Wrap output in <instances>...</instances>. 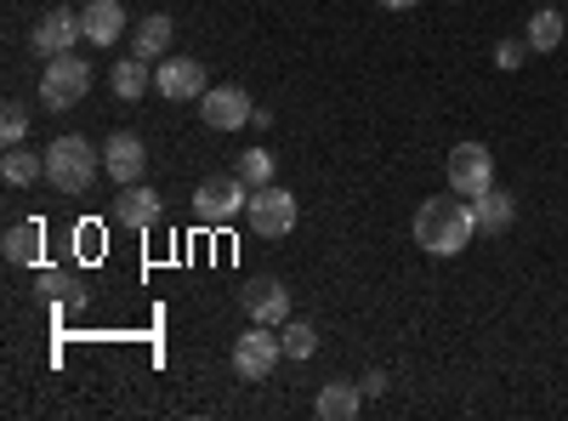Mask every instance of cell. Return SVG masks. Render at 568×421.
<instances>
[{
    "label": "cell",
    "instance_id": "cell-1",
    "mask_svg": "<svg viewBox=\"0 0 568 421\" xmlns=\"http://www.w3.org/2000/svg\"><path fill=\"white\" fill-rule=\"evenodd\" d=\"M471 233H478V211L466 200H420L415 211V245L433 251V257H460L471 245Z\"/></svg>",
    "mask_w": 568,
    "mask_h": 421
},
{
    "label": "cell",
    "instance_id": "cell-2",
    "mask_svg": "<svg viewBox=\"0 0 568 421\" xmlns=\"http://www.w3.org/2000/svg\"><path fill=\"white\" fill-rule=\"evenodd\" d=\"M103 171V154L85 143V137H58L52 149H45V182H52L58 194H85L91 182Z\"/></svg>",
    "mask_w": 568,
    "mask_h": 421
},
{
    "label": "cell",
    "instance_id": "cell-3",
    "mask_svg": "<svg viewBox=\"0 0 568 421\" xmlns=\"http://www.w3.org/2000/svg\"><path fill=\"white\" fill-rule=\"evenodd\" d=\"M245 206H251V189H245V177H240V171H216V177H205L200 189H194V217L211 222V228L233 222Z\"/></svg>",
    "mask_w": 568,
    "mask_h": 421
},
{
    "label": "cell",
    "instance_id": "cell-4",
    "mask_svg": "<svg viewBox=\"0 0 568 421\" xmlns=\"http://www.w3.org/2000/svg\"><path fill=\"white\" fill-rule=\"evenodd\" d=\"M91 91V63H80L74 52L63 58H45V74H40V109H74Z\"/></svg>",
    "mask_w": 568,
    "mask_h": 421
},
{
    "label": "cell",
    "instance_id": "cell-5",
    "mask_svg": "<svg viewBox=\"0 0 568 421\" xmlns=\"http://www.w3.org/2000/svg\"><path fill=\"white\" fill-rule=\"evenodd\" d=\"M278 359H284V342L273 337V324H251V331L233 342V370H240V382H267Z\"/></svg>",
    "mask_w": 568,
    "mask_h": 421
},
{
    "label": "cell",
    "instance_id": "cell-6",
    "mask_svg": "<svg viewBox=\"0 0 568 421\" xmlns=\"http://www.w3.org/2000/svg\"><path fill=\"white\" fill-rule=\"evenodd\" d=\"M245 217H251V228L262 233V240H284V233L296 228V194L278 189V182H267V189H251Z\"/></svg>",
    "mask_w": 568,
    "mask_h": 421
},
{
    "label": "cell",
    "instance_id": "cell-7",
    "mask_svg": "<svg viewBox=\"0 0 568 421\" xmlns=\"http://www.w3.org/2000/svg\"><path fill=\"white\" fill-rule=\"evenodd\" d=\"M449 189L478 200L484 189H495V154L484 143H455L449 149Z\"/></svg>",
    "mask_w": 568,
    "mask_h": 421
},
{
    "label": "cell",
    "instance_id": "cell-8",
    "mask_svg": "<svg viewBox=\"0 0 568 421\" xmlns=\"http://www.w3.org/2000/svg\"><path fill=\"white\" fill-rule=\"evenodd\" d=\"M85 29H80V12H69V7H52V12H40L34 18V29H29V52L34 58H63V52H74V40H80Z\"/></svg>",
    "mask_w": 568,
    "mask_h": 421
},
{
    "label": "cell",
    "instance_id": "cell-9",
    "mask_svg": "<svg viewBox=\"0 0 568 421\" xmlns=\"http://www.w3.org/2000/svg\"><path fill=\"white\" fill-rule=\"evenodd\" d=\"M200 120L211 131H240V126L256 120V103L245 98L240 86H216V91H205V98H200Z\"/></svg>",
    "mask_w": 568,
    "mask_h": 421
},
{
    "label": "cell",
    "instance_id": "cell-10",
    "mask_svg": "<svg viewBox=\"0 0 568 421\" xmlns=\"http://www.w3.org/2000/svg\"><path fill=\"white\" fill-rule=\"evenodd\" d=\"M103 171L120 182V189L142 182V171H149V149H142V137H131V131H114V137H109V149H103Z\"/></svg>",
    "mask_w": 568,
    "mask_h": 421
},
{
    "label": "cell",
    "instance_id": "cell-11",
    "mask_svg": "<svg viewBox=\"0 0 568 421\" xmlns=\"http://www.w3.org/2000/svg\"><path fill=\"white\" fill-rule=\"evenodd\" d=\"M240 308L251 313V324H284L291 319V291H284L278 279H251L240 291Z\"/></svg>",
    "mask_w": 568,
    "mask_h": 421
},
{
    "label": "cell",
    "instance_id": "cell-12",
    "mask_svg": "<svg viewBox=\"0 0 568 421\" xmlns=\"http://www.w3.org/2000/svg\"><path fill=\"white\" fill-rule=\"evenodd\" d=\"M154 86L165 91L171 103H182V98H205V63H194V58H165V63L154 69Z\"/></svg>",
    "mask_w": 568,
    "mask_h": 421
},
{
    "label": "cell",
    "instance_id": "cell-13",
    "mask_svg": "<svg viewBox=\"0 0 568 421\" xmlns=\"http://www.w3.org/2000/svg\"><path fill=\"white\" fill-rule=\"evenodd\" d=\"M80 29H85L91 46H114L125 34V7H120V0H85V7H80Z\"/></svg>",
    "mask_w": 568,
    "mask_h": 421
},
{
    "label": "cell",
    "instance_id": "cell-14",
    "mask_svg": "<svg viewBox=\"0 0 568 421\" xmlns=\"http://www.w3.org/2000/svg\"><path fill=\"white\" fill-rule=\"evenodd\" d=\"M160 194L154 189H142V182H131V189H120V200H114V222L120 228H131V233H142V228H154L160 222Z\"/></svg>",
    "mask_w": 568,
    "mask_h": 421
},
{
    "label": "cell",
    "instance_id": "cell-15",
    "mask_svg": "<svg viewBox=\"0 0 568 421\" xmlns=\"http://www.w3.org/2000/svg\"><path fill=\"white\" fill-rule=\"evenodd\" d=\"M171 12H154V18H142L136 29H131V52L142 58V63H160L165 52H171Z\"/></svg>",
    "mask_w": 568,
    "mask_h": 421
},
{
    "label": "cell",
    "instance_id": "cell-16",
    "mask_svg": "<svg viewBox=\"0 0 568 421\" xmlns=\"http://www.w3.org/2000/svg\"><path fill=\"white\" fill-rule=\"evenodd\" d=\"M364 410V388H353V382H329L318 399H313V415L318 421H353Z\"/></svg>",
    "mask_w": 568,
    "mask_h": 421
},
{
    "label": "cell",
    "instance_id": "cell-17",
    "mask_svg": "<svg viewBox=\"0 0 568 421\" xmlns=\"http://www.w3.org/2000/svg\"><path fill=\"white\" fill-rule=\"evenodd\" d=\"M471 211H478V228H489V233H506L517 222V200L506 189H484L478 200H471Z\"/></svg>",
    "mask_w": 568,
    "mask_h": 421
},
{
    "label": "cell",
    "instance_id": "cell-18",
    "mask_svg": "<svg viewBox=\"0 0 568 421\" xmlns=\"http://www.w3.org/2000/svg\"><path fill=\"white\" fill-rule=\"evenodd\" d=\"M0 251H7L12 268H34V257H40V222H12L7 240H0Z\"/></svg>",
    "mask_w": 568,
    "mask_h": 421
},
{
    "label": "cell",
    "instance_id": "cell-19",
    "mask_svg": "<svg viewBox=\"0 0 568 421\" xmlns=\"http://www.w3.org/2000/svg\"><path fill=\"white\" fill-rule=\"evenodd\" d=\"M0 177H7L12 189H29L34 177H45V154H29L23 143H12L7 154H0Z\"/></svg>",
    "mask_w": 568,
    "mask_h": 421
},
{
    "label": "cell",
    "instance_id": "cell-20",
    "mask_svg": "<svg viewBox=\"0 0 568 421\" xmlns=\"http://www.w3.org/2000/svg\"><path fill=\"white\" fill-rule=\"evenodd\" d=\"M109 86H114V98H125V103H136L142 91L154 86V74H149V63H142L136 52L125 58V63H114V74H109Z\"/></svg>",
    "mask_w": 568,
    "mask_h": 421
},
{
    "label": "cell",
    "instance_id": "cell-21",
    "mask_svg": "<svg viewBox=\"0 0 568 421\" xmlns=\"http://www.w3.org/2000/svg\"><path fill=\"white\" fill-rule=\"evenodd\" d=\"M524 40H529V52H557V46H562V12H551V7L535 12Z\"/></svg>",
    "mask_w": 568,
    "mask_h": 421
},
{
    "label": "cell",
    "instance_id": "cell-22",
    "mask_svg": "<svg viewBox=\"0 0 568 421\" xmlns=\"http://www.w3.org/2000/svg\"><path fill=\"white\" fill-rule=\"evenodd\" d=\"M278 342H284V359H313L318 353V331H313L307 319H284Z\"/></svg>",
    "mask_w": 568,
    "mask_h": 421
},
{
    "label": "cell",
    "instance_id": "cell-23",
    "mask_svg": "<svg viewBox=\"0 0 568 421\" xmlns=\"http://www.w3.org/2000/svg\"><path fill=\"white\" fill-rule=\"evenodd\" d=\"M233 171L245 177V189H267V182H273V154L267 149H251V154H240V166H233Z\"/></svg>",
    "mask_w": 568,
    "mask_h": 421
},
{
    "label": "cell",
    "instance_id": "cell-24",
    "mask_svg": "<svg viewBox=\"0 0 568 421\" xmlns=\"http://www.w3.org/2000/svg\"><path fill=\"white\" fill-rule=\"evenodd\" d=\"M23 131H29V109L23 103H7V114H0V137H7V149L23 143Z\"/></svg>",
    "mask_w": 568,
    "mask_h": 421
},
{
    "label": "cell",
    "instance_id": "cell-25",
    "mask_svg": "<svg viewBox=\"0 0 568 421\" xmlns=\"http://www.w3.org/2000/svg\"><path fill=\"white\" fill-rule=\"evenodd\" d=\"M40 291H45V297H58V302H74V297H80V285H74L69 273H58V268H45V273H40Z\"/></svg>",
    "mask_w": 568,
    "mask_h": 421
},
{
    "label": "cell",
    "instance_id": "cell-26",
    "mask_svg": "<svg viewBox=\"0 0 568 421\" xmlns=\"http://www.w3.org/2000/svg\"><path fill=\"white\" fill-rule=\"evenodd\" d=\"M524 58H529V40H500L495 46V69H506V74L524 69Z\"/></svg>",
    "mask_w": 568,
    "mask_h": 421
},
{
    "label": "cell",
    "instance_id": "cell-27",
    "mask_svg": "<svg viewBox=\"0 0 568 421\" xmlns=\"http://www.w3.org/2000/svg\"><path fill=\"white\" fill-rule=\"evenodd\" d=\"M358 388H364V399H369V393H387V377H382V370H369V377H364Z\"/></svg>",
    "mask_w": 568,
    "mask_h": 421
},
{
    "label": "cell",
    "instance_id": "cell-28",
    "mask_svg": "<svg viewBox=\"0 0 568 421\" xmlns=\"http://www.w3.org/2000/svg\"><path fill=\"white\" fill-rule=\"evenodd\" d=\"M382 7H387V12H409V7H415V0H382Z\"/></svg>",
    "mask_w": 568,
    "mask_h": 421
}]
</instances>
